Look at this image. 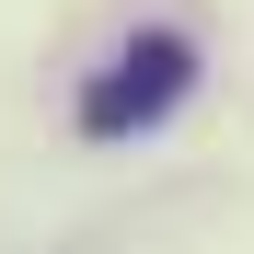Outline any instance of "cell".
Returning a JSON list of instances; mask_svg holds the SVG:
<instances>
[{
	"mask_svg": "<svg viewBox=\"0 0 254 254\" xmlns=\"http://www.w3.org/2000/svg\"><path fill=\"white\" fill-rule=\"evenodd\" d=\"M185 81H196V47H185V35H139V47H116L104 81L81 93V127H93V139H127V127L174 116V104H185Z\"/></svg>",
	"mask_w": 254,
	"mask_h": 254,
	"instance_id": "obj_1",
	"label": "cell"
}]
</instances>
